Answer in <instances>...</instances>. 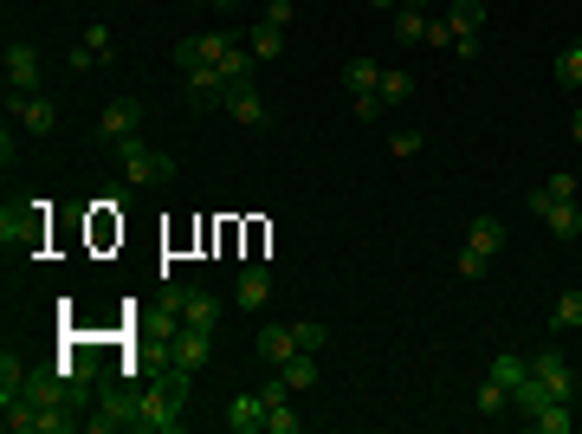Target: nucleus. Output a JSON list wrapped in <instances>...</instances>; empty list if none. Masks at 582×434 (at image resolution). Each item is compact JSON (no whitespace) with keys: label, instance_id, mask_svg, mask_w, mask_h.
<instances>
[{"label":"nucleus","instance_id":"f257e3e1","mask_svg":"<svg viewBox=\"0 0 582 434\" xmlns=\"http://www.w3.org/2000/svg\"><path fill=\"white\" fill-rule=\"evenodd\" d=\"M182 402H188V370H162L156 383L136 389V428L143 434H175L182 428Z\"/></svg>","mask_w":582,"mask_h":434},{"label":"nucleus","instance_id":"f03ea898","mask_svg":"<svg viewBox=\"0 0 582 434\" xmlns=\"http://www.w3.org/2000/svg\"><path fill=\"white\" fill-rule=\"evenodd\" d=\"M117 162H123V182L130 188H156V182H175V156L143 137H123L117 143Z\"/></svg>","mask_w":582,"mask_h":434},{"label":"nucleus","instance_id":"7ed1b4c3","mask_svg":"<svg viewBox=\"0 0 582 434\" xmlns=\"http://www.w3.org/2000/svg\"><path fill=\"white\" fill-rule=\"evenodd\" d=\"M46 91V59L33 46H7V98H33Z\"/></svg>","mask_w":582,"mask_h":434},{"label":"nucleus","instance_id":"20e7f679","mask_svg":"<svg viewBox=\"0 0 582 434\" xmlns=\"http://www.w3.org/2000/svg\"><path fill=\"white\" fill-rule=\"evenodd\" d=\"M214 357V331H194V324H169V363L175 370H201V363Z\"/></svg>","mask_w":582,"mask_h":434},{"label":"nucleus","instance_id":"39448f33","mask_svg":"<svg viewBox=\"0 0 582 434\" xmlns=\"http://www.w3.org/2000/svg\"><path fill=\"white\" fill-rule=\"evenodd\" d=\"M7 117L26 130V137H52V130H59V104H52L46 91H33V98H7Z\"/></svg>","mask_w":582,"mask_h":434},{"label":"nucleus","instance_id":"423d86ee","mask_svg":"<svg viewBox=\"0 0 582 434\" xmlns=\"http://www.w3.org/2000/svg\"><path fill=\"white\" fill-rule=\"evenodd\" d=\"M531 214H537V221H544L557 240H582V208H576V201H550L544 188H531Z\"/></svg>","mask_w":582,"mask_h":434},{"label":"nucleus","instance_id":"0eeeda50","mask_svg":"<svg viewBox=\"0 0 582 434\" xmlns=\"http://www.w3.org/2000/svg\"><path fill=\"white\" fill-rule=\"evenodd\" d=\"M531 376L550 389V396L576 402V370H570V357H563V350H537V357H531Z\"/></svg>","mask_w":582,"mask_h":434},{"label":"nucleus","instance_id":"6e6552de","mask_svg":"<svg viewBox=\"0 0 582 434\" xmlns=\"http://www.w3.org/2000/svg\"><path fill=\"white\" fill-rule=\"evenodd\" d=\"M85 428H97V434L136 428V396L130 389H104V396H97V415H85Z\"/></svg>","mask_w":582,"mask_h":434},{"label":"nucleus","instance_id":"1a4fd4ad","mask_svg":"<svg viewBox=\"0 0 582 434\" xmlns=\"http://www.w3.org/2000/svg\"><path fill=\"white\" fill-rule=\"evenodd\" d=\"M97 130H104L110 143H123V137H143V104H136V98H110L104 111H97Z\"/></svg>","mask_w":582,"mask_h":434},{"label":"nucleus","instance_id":"9d476101","mask_svg":"<svg viewBox=\"0 0 582 434\" xmlns=\"http://www.w3.org/2000/svg\"><path fill=\"white\" fill-rule=\"evenodd\" d=\"M188 78V98L201 104V111H214V104H227V91H233V78L220 72V65H194V72H182Z\"/></svg>","mask_w":582,"mask_h":434},{"label":"nucleus","instance_id":"9b49d317","mask_svg":"<svg viewBox=\"0 0 582 434\" xmlns=\"http://www.w3.org/2000/svg\"><path fill=\"white\" fill-rule=\"evenodd\" d=\"M233 298H240V311H266L272 305V273L266 266H240V279H233Z\"/></svg>","mask_w":582,"mask_h":434},{"label":"nucleus","instance_id":"f8f14e48","mask_svg":"<svg viewBox=\"0 0 582 434\" xmlns=\"http://www.w3.org/2000/svg\"><path fill=\"white\" fill-rule=\"evenodd\" d=\"M0 240H7V247H33V240H39V201H26V208L7 201V214H0Z\"/></svg>","mask_w":582,"mask_h":434},{"label":"nucleus","instance_id":"ddd939ff","mask_svg":"<svg viewBox=\"0 0 582 434\" xmlns=\"http://www.w3.org/2000/svg\"><path fill=\"white\" fill-rule=\"evenodd\" d=\"M227 117H233V124H246V130H259V124H266V98H259V85H253V78H246V85H233L227 91Z\"/></svg>","mask_w":582,"mask_h":434},{"label":"nucleus","instance_id":"4468645a","mask_svg":"<svg viewBox=\"0 0 582 434\" xmlns=\"http://www.w3.org/2000/svg\"><path fill=\"white\" fill-rule=\"evenodd\" d=\"M227 428L233 434H266V402H259V389H240V396L227 402Z\"/></svg>","mask_w":582,"mask_h":434},{"label":"nucleus","instance_id":"2eb2a0df","mask_svg":"<svg viewBox=\"0 0 582 434\" xmlns=\"http://www.w3.org/2000/svg\"><path fill=\"white\" fill-rule=\"evenodd\" d=\"M253 350H259V363H272V370H279L285 357H298V331H291V324H266V331L253 337Z\"/></svg>","mask_w":582,"mask_h":434},{"label":"nucleus","instance_id":"dca6fc26","mask_svg":"<svg viewBox=\"0 0 582 434\" xmlns=\"http://www.w3.org/2000/svg\"><path fill=\"white\" fill-rule=\"evenodd\" d=\"M175 324L214 331V324H220V298H214V292H188V298H182V311H175Z\"/></svg>","mask_w":582,"mask_h":434},{"label":"nucleus","instance_id":"f3484780","mask_svg":"<svg viewBox=\"0 0 582 434\" xmlns=\"http://www.w3.org/2000/svg\"><path fill=\"white\" fill-rule=\"evenodd\" d=\"M382 72H388V65H376V59H350V65H343V85H350V98L382 91Z\"/></svg>","mask_w":582,"mask_h":434},{"label":"nucleus","instance_id":"a211bd4d","mask_svg":"<svg viewBox=\"0 0 582 434\" xmlns=\"http://www.w3.org/2000/svg\"><path fill=\"white\" fill-rule=\"evenodd\" d=\"M550 402H563V396H550V389H544V383H537V376H524V383H518V389H511V409H518V415H524V422H531V415H537V409H550Z\"/></svg>","mask_w":582,"mask_h":434},{"label":"nucleus","instance_id":"6ab92c4d","mask_svg":"<svg viewBox=\"0 0 582 434\" xmlns=\"http://www.w3.org/2000/svg\"><path fill=\"white\" fill-rule=\"evenodd\" d=\"M279 376H285L291 389H311L317 376H324V363H317V350H298V357H285V363H279Z\"/></svg>","mask_w":582,"mask_h":434},{"label":"nucleus","instance_id":"aec40b11","mask_svg":"<svg viewBox=\"0 0 582 434\" xmlns=\"http://www.w3.org/2000/svg\"><path fill=\"white\" fill-rule=\"evenodd\" d=\"M214 65H220V72H227V78H233V85H246V78H253V65H259V59H253V46H240V39H233V46H227V52H220V59H214Z\"/></svg>","mask_w":582,"mask_h":434},{"label":"nucleus","instance_id":"412c9836","mask_svg":"<svg viewBox=\"0 0 582 434\" xmlns=\"http://www.w3.org/2000/svg\"><path fill=\"white\" fill-rule=\"evenodd\" d=\"M246 46H253V59H279V52H285V26L259 20L253 33H246Z\"/></svg>","mask_w":582,"mask_h":434},{"label":"nucleus","instance_id":"4be33fe9","mask_svg":"<svg viewBox=\"0 0 582 434\" xmlns=\"http://www.w3.org/2000/svg\"><path fill=\"white\" fill-rule=\"evenodd\" d=\"M485 376H498L505 389H518L524 376H531V357H518V350H498V357H492V370H485Z\"/></svg>","mask_w":582,"mask_h":434},{"label":"nucleus","instance_id":"5701e85b","mask_svg":"<svg viewBox=\"0 0 582 434\" xmlns=\"http://www.w3.org/2000/svg\"><path fill=\"white\" fill-rule=\"evenodd\" d=\"M466 240H473L479 253H498V247H505V221H498V214H479V221L466 227Z\"/></svg>","mask_w":582,"mask_h":434},{"label":"nucleus","instance_id":"b1692460","mask_svg":"<svg viewBox=\"0 0 582 434\" xmlns=\"http://www.w3.org/2000/svg\"><path fill=\"white\" fill-rule=\"evenodd\" d=\"M447 26H453V39H460V33H479V26H485V0H453V7H447Z\"/></svg>","mask_w":582,"mask_h":434},{"label":"nucleus","instance_id":"393cba45","mask_svg":"<svg viewBox=\"0 0 582 434\" xmlns=\"http://www.w3.org/2000/svg\"><path fill=\"white\" fill-rule=\"evenodd\" d=\"M531 428H537V434H570V428H576V409H570V402H550V409L531 415Z\"/></svg>","mask_w":582,"mask_h":434},{"label":"nucleus","instance_id":"a878e982","mask_svg":"<svg viewBox=\"0 0 582 434\" xmlns=\"http://www.w3.org/2000/svg\"><path fill=\"white\" fill-rule=\"evenodd\" d=\"M395 39H401V46H421V39H427V13L421 7H395Z\"/></svg>","mask_w":582,"mask_h":434},{"label":"nucleus","instance_id":"bb28decb","mask_svg":"<svg viewBox=\"0 0 582 434\" xmlns=\"http://www.w3.org/2000/svg\"><path fill=\"white\" fill-rule=\"evenodd\" d=\"M550 72H557V85H563V91H576V85H582V39L557 52V65H550Z\"/></svg>","mask_w":582,"mask_h":434},{"label":"nucleus","instance_id":"cd10ccee","mask_svg":"<svg viewBox=\"0 0 582 434\" xmlns=\"http://www.w3.org/2000/svg\"><path fill=\"white\" fill-rule=\"evenodd\" d=\"M13 396H26V363L7 350V357H0V402H13Z\"/></svg>","mask_w":582,"mask_h":434},{"label":"nucleus","instance_id":"c85d7f7f","mask_svg":"<svg viewBox=\"0 0 582 434\" xmlns=\"http://www.w3.org/2000/svg\"><path fill=\"white\" fill-rule=\"evenodd\" d=\"M376 98H382V104H408V98H414V78L401 72V65H388V72H382V91H376Z\"/></svg>","mask_w":582,"mask_h":434},{"label":"nucleus","instance_id":"c756f323","mask_svg":"<svg viewBox=\"0 0 582 434\" xmlns=\"http://www.w3.org/2000/svg\"><path fill=\"white\" fill-rule=\"evenodd\" d=\"M169 59H175V72H194V65H207V52H201V33L175 39V46H169Z\"/></svg>","mask_w":582,"mask_h":434},{"label":"nucleus","instance_id":"7c9ffc66","mask_svg":"<svg viewBox=\"0 0 582 434\" xmlns=\"http://www.w3.org/2000/svg\"><path fill=\"white\" fill-rule=\"evenodd\" d=\"M505 409H511V389L498 383V376H485L479 383V415H505Z\"/></svg>","mask_w":582,"mask_h":434},{"label":"nucleus","instance_id":"2f4dec72","mask_svg":"<svg viewBox=\"0 0 582 434\" xmlns=\"http://www.w3.org/2000/svg\"><path fill=\"white\" fill-rule=\"evenodd\" d=\"M550 324H557V331H582V292H563L557 311H550Z\"/></svg>","mask_w":582,"mask_h":434},{"label":"nucleus","instance_id":"473e14b6","mask_svg":"<svg viewBox=\"0 0 582 434\" xmlns=\"http://www.w3.org/2000/svg\"><path fill=\"white\" fill-rule=\"evenodd\" d=\"M485 266H492V253H479L473 240H466V247H460V260H453V273H460V279H485Z\"/></svg>","mask_w":582,"mask_h":434},{"label":"nucleus","instance_id":"72a5a7b5","mask_svg":"<svg viewBox=\"0 0 582 434\" xmlns=\"http://www.w3.org/2000/svg\"><path fill=\"white\" fill-rule=\"evenodd\" d=\"M304 428V415L291 409V402H279V409H266V434H298Z\"/></svg>","mask_w":582,"mask_h":434},{"label":"nucleus","instance_id":"f704fd0d","mask_svg":"<svg viewBox=\"0 0 582 434\" xmlns=\"http://www.w3.org/2000/svg\"><path fill=\"white\" fill-rule=\"evenodd\" d=\"M291 331H298V350H317V357H324V344H330V331H324V324H311V318H304V324H291Z\"/></svg>","mask_w":582,"mask_h":434},{"label":"nucleus","instance_id":"c9c22d12","mask_svg":"<svg viewBox=\"0 0 582 434\" xmlns=\"http://www.w3.org/2000/svg\"><path fill=\"white\" fill-rule=\"evenodd\" d=\"M350 111H356V124H376V117L388 111V104L376 98V91H369V98H350Z\"/></svg>","mask_w":582,"mask_h":434},{"label":"nucleus","instance_id":"e433bc0d","mask_svg":"<svg viewBox=\"0 0 582 434\" xmlns=\"http://www.w3.org/2000/svg\"><path fill=\"white\" fill-rule=\"evenodd\" d=\"M544 195L550 201H576V175H544Z\"/></svg>","mask_w":582,"mask_h":434},{"label":"nucleus","instance_id":"4c0bfd02","mask_svg":"<svg viewBox=\"0 0 582 434\" xmlns=\"http://www.w3.org/2000/svg\"><path fill=\"white\" fill-rule=\"evenodd\" d=\"M427 137H421V130H395V137H388V149H395V156H414V149H421Z\"/></svg>","mask_w":582,"mask_h":434},{"label":"nucleus","instance_id":"58836bf2","mask_svg":"<svg viewBox=\"0 0 582 434\" xmlns=\"http://www.w3.org/2000/svg\"><path fill=\"white\" fill-rule=\"evenodd\" d=\"M85 46L97 52V59H110V26H85Z\"/></svg>","mask_w":582,"mask_h":434},{"label":"nucleus","instance_id":"ea45409f","mask_svg":"<svg viewBox=\"0 0 582 434\" xmlns=\"http://www.w3.org/2000/svg\"><path fill=\"white\" fill-rule=\"evenodd\" d=\"M427 46H453V26L447 20H427Z\"/></svg>","mask_w":582,"mask_h":434},{"label":"nucleus","instance_id":"a19ab883","mask_svg":"<svg viewBox=\"0 0 582 434\" xmlns=\"http://www.w3.org/2000/svg\"><path fill=\"white\" fill-rule=\"evenodd\" d=\"M453 59H479V33H460V39H453Z\"/></svg>","mask_w":582,"mask_h":434},{"label":"nucleus","instance_id":"79ce46f5","mask_svg":"<svg viewBox=\"0 0 582 434\" xmlns=\"http://www.w3.org/2000/svg\"><path fill=\"white\" fill-rule=\"evenodd\" d=\"M65 59H72V72H91V65H97V52L85 46V39H78V52H65Z\"/></svg>","mask_w":582,"mask_h":434},{"label":"nucleus","instance_id":"37998d69","mask_svg":"<svg viewBox=\"0 0 582 434\" xmlns=\"http://www.w3.org/2000/svg\"><path fill=\"white\" fill-rule=\"evenodd\" d=\"M570 137H576V143H582V111H576V117H570Z\"/></svg>","mask_w":582,"mask_h":434},{"label":"nucleus","instance_id":"c03bdc74","mask_svg":"<svg viewBox=\"0 0 582 434\" xmlns=\"http://www.w3.org/2000/svg\"><path fill=\"white\" fill-rule=\"evenodd\" d=\"M369 7H382V13H395V7H401V0H369Z\"/></svg>","mask_w":582,"mask_h":434},{"label":"nucleus","instance_id":"a18cd8bd","mask_svg":"<svg viewBox=\"0 0 582 434\" xmlns=\"http://www.w3.org/2000/svg\"><path fill=\"white\" fill-rule=\"evenodd\" d=\"M201 7H233V0H201Z\"/></svg>","mask_w":582,"mask_h":434},{"label":"nucleus","instance_id":"49530a36","mask_svg":"<svg viewBox=\"0 0 582 434\" xmlns=\"http://www.w3.org/2000/svg\"><path fill=\"white\" fill-rule=\"evenodd\" d=\"M401 7H421V13H427V0H401Z\"/></svg>","mask_w":582,"mask_h":434}]
</instances>
